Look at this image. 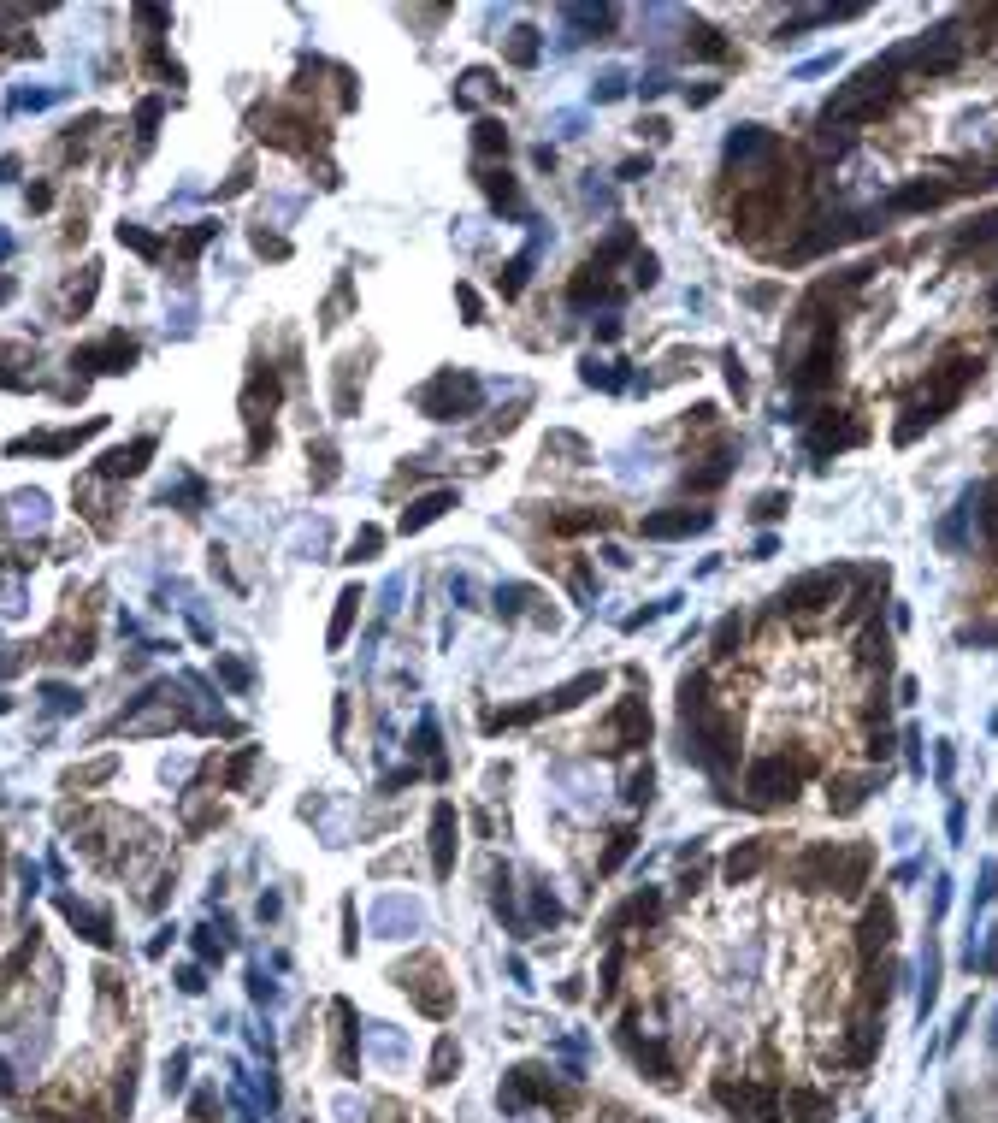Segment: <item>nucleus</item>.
<instances>
[{"mask_svg": "<svg viewBox=\"0 0 998 1123\" xmlns=\"http://www.w3.org/2000/svg\"><path fill=\"white\" fill-rule=\"evenodd\" d=\"M142 1076V1011L119 946L71 964L42 923L0 958V1100L30 1123H125Z\"/></svg>", "mask_w": 998, "mask_h": 1123, "instance_id": "nucleus-1", "label": "nucleus"}, {"mask_svg": "<svg viewBox=\"0 0 998 1123\" xmlns=\"http://www.w3.org/2000/svg\"><path fill=\"white\" fill-rule=\"evenodd\" d=\"M479 402H485V385H479L473 373H455V367L432 373V379L414 391V408H420V414H432V420H467Z\"/></svg>", "mask_w": 998, "mask_h": 1123, "instance_id": "nucleus-2", "label": "nucleus"}, {"mask_svg": "<svg viewBox=\"0 0 998 1123\" xmlns=\"http://www.w3.org/2000/svg\"><path fill=\"white\" fill-rule=\"evenodd\" d=\"M804 775H810V763H786V757H756L750 763V793L745 804H756V810H768V804H786V798L804 787Z\"/></svg>", "mask_w": 998, "mask_h": 1123, "instance_id": "nucleus-3", "label": "nucleus"}, {"mask_svg": "<svg viewBox=\"0 0 998 1123\" xmlns=\"http://www.w3.org/2000/svg\"><path fill=\"white\" fill-rule=\"evenodd\" d=\"M839 568H815V574H804V580H792L786 592L774 597V609L780 615H815V609H827L833 597H839Z\"/></svg>", "mask_w": 998, "mask_h": 1123, "instance_id": "nucleus-4", "label": "nucleus"}, {"mask_svg": "<svg viewBox=\"0 0 998 1123\" xmlns=\"http://www.w3.org/2000/svg\"><path fill=\"white\" fill-rule=\"evenodd\" d=\"M851 444H863V426L845 420L839 408H827L810 432H804V450H810V456H839V450H851Z\"/></svg>", "mask_w": 998, "mask_h": 1123, "instance_id": "nucleus-5", "label": "nucleus"}, {"mask_svg": "<svg viewBox=\"0 0 998 1123\" xmlns=\"http://www.w3.org/2000/svg\"><path fill=\"white\" fill-rule=\"evenodd\" d=\"M603 733H609V751H638V745L650 739V710H644V698H621L615 716L603 722Z\"/></svg>", "mask_w": 998, "mask_h": 1123, "instance_id": "nucleus-6", "label": "nucleus"}, {"mask_svg": "<svg viewBox=\"0 0 998 1123\" xmlns=\"http://www.w3.org/2000/svg\"><path fill=\"white\" fill-rule=\"evenodd\" d=\"M774 154H780V142H774V136L762 131V125H739V131L727 136V166H733L739 178H745L750 166H762V160H774Z\"/></svg>", "mask_w": 998, "mask_h": 1123, "instance_id": "nucleus-7", "label": "nucleus"}, {"mask_svg": "<svg viewBox=\"0 0 998 1123\" xmlns=\"http://www.w3.org/2000/svg\"><path fill=\"white\" fill-rule=\"evenodd\" d=\"M709 527H715L709 509H662V515H644V521H638L644 538H691V532H709Z\"/></svg>", "mask_w": 998, "mask_h": 1123, "instance_id": "nucleus-8", "label": "nucleus"}, {"mask_svg": "<svg viewBox=\"0 0 998 1123\" xmlns=\"http://www.w3.org/2000/svg\"><path fill=\"white\" fill-rule=\"evenodd\" d=\"M420 928V905L414 899H402V893H384L373 911V934H384V940H402V934H414Z\"/></svg>", "mask_w": 998, "mask_h": 1123, "instance_id": "nucleus-9", "label": "nucleus"}, {"mask_svg": "<svg viewBox=\"0 0 998 1123\" xmlns=\"http://www.w3.org/2000/svg\"><path fill=\"white\" fill-rule=\"evenodd\" d=\"M148 456H154V438H136V444H125V450L101 456V467H95V479H136V473L148 467Z\"/></svg>", "mask_w": 998, "mask_h": 1123, "instance_id": "nucleus-10", "label": "nucleus"}, {"mask_svg": "<svg viewBox=\"0 0 998 1123\" xmlns=\"http://www.w3.org/2000/svg\"><path fill=\"white\" fill-rule=\"evenodd\" d=\"M957 196V184H945V178H922V184H904L898 196H892V213H922V207H939V201Z\"/></svg>", "mask_w": 998, "mask_h": 1123, "instance_id": "nucleus-11", "label": "nucleus"}, {"mask_svg": "<svg viewBox=\"0 0 998 1123\" xmlns=\"http://www.w3.org/2000/svg\"><path fill=\"white\" fill-rule=\"evenodd\" d=\"M432 869L437 875L455 869V804H437L432 810Z\"/></svg>", "mask_w": 998, "mask_h": 1123, "instance_id": "nucleus-12", "label": "nucleus"}, {"mask_svg": "<svg viewBox=\"0 0 998 1123\" xmlns=\"http://www.w3.org/2000/svg\"><path fill=\"white\" fill-rule=\"evenodd\" d=\"M6 521L18 532H48V497L42 491H18V497H6Z\"/></svg>", "mask_w": 998, "mask_h": 1123, "instance_id": "nucleus-13", "label": "nucleus"}, {"mask_svg": "<svg viewBox=\"0 0 998 1123\" xmlns=\"http://www.w3.org/2000/svg\"><path fill=\"white\" fill-rule=\"evenodd\" d=\"M443 509H455V491H426V497H414V503L402 509V521H396V527H402V532H426L437 515H443Z\"/></svg>", "mask_w": 998, "mask_h": 1123, "instance_id": "nucleus-14", "label": "nucleus"}, {"mask_svg": "<svg viewBox=\"0 0 998 1123\" xmlns=\"http://www.w3.org/2000/svg\"><path fill=\"white\" fill-rule=\"evenodd\" d=\"M497 95H502V83L485 66L461 71V83H455V101H461V107H479V101H497Z\"/></svg>", "mask_w": 998, "mask_h": 1123, "instance_id": "nucleus-15", "label": "nucleus"}, {"mask_svg": "<svg viewBox=\"0 0 998 1123\" xmlns=\"http://www.w3.org/2000/svg\"><path fill=\"white\" fill-rule=\"evenodd\" d=\"M562 18H567V30H579L573 42H585V36H603L615 24V6H567Z\"/></svg>", "mask_w": 998, "mask_h": 1123, "instance_id": "nucleus-16", "label": "nucleus"}, {"mask_svg": "<svg viewBox=\"0 0 998 1123\" xmlns=\"http://www.w3.org/2000/svg\"><path fill=\"white\" fill-rule=\"evenodd\" d=\"M768 852H774L768 840H750V846H739V852L727 858V881H733V887H745L750 875H756V869L768 863Z\"/></svg>", "mask_w": 998, "mask_h": 1123, "instance_id": "nucleus-17", "label": "nucleus"}, {"mask_svg": "<svg viewBox=\"0 0 998 1123\" xmlns=\"http://www.w3.org/2000/svg\"><path fill=\"white\" fill-rule=\"evenodd\" d=\"M591 692H603V674H579V680H567V686H556V692L544 698V710H573V704H585Z\"/></svg>", "mask_w": 998, "mask_h": 1123, "instance_id": "nucleus-18", "label": "nucleus"}, {"mask_svg": "<svg viewBox=\"0 0 998 1123\" xmlns=\"http://www.w3.org/2000/svg\"><path fill=\"white\" fill-rule=\"evenodd\" d=\"M786 1100H792V1118H798V1123H821V1118H833V1094H815V1088H792Z\"/></svg>", "mask_w": 998, "mask_h": 1123, "instance_id": "nucleus-19", "label": "nucleus"}, {"mask_svg": "<svg viewBox=\"0 0 998 1123\" xmlns=\"http://www.w3.org/2000/svg\"><path fill=\"white\" fill-rule=\"evenodd\" d=\"M479 184H485V196L497 201L502 213H514V219L526 213V201H520V190H514V178H508V172H479Z\"/></svg>", "mask_w": 998, "mask_h": 1123, "instance_id": "nucleus-20", "label": "nucleus"}, {"mask_svg": "<svg viewBox=\"0 0 998 1123\" xmlns=\"http://www.w3.org/2000/svg\"><path fill=\"white\" fill-rule=\"evenodd\" d=\"M502 54H508V66H538V54H544V42H538V30H508V42H502Z\"/></svg>", "mask_w": 998, "mask_h": 1123, "instance_id": "nucleus-21", "label": "nucleus"}, {"mask_svg": "<svg viewBox=\"0 0 998 1123\" xmlns=\"http://www.w3.org/2000/svg\"><path fill=\"white\" fill-rule=\"evenodd\" d=\"M727 473H733V450H715L703 467H691V473H686V485H691V491H715Z\"/></svg>", "mask_w": 998, "mask_h": 1123, "instance_id": "nucleus-22", "label": "nucleus"}, {"mask_svg": "<svg viewBox=\"0 0 998 1123\" xmlns=\"http://www.w3.org/2000/svg\"><path fill=\"white\" fill-rule=\"evenodd\" d=\"M591 527H609V509H562V515H550V532H591Z\"/></svg>", "mask_w": 998, "mask_h": 1123, "instance_id": "nucleus-23", "label": "nucleus"}, {"mask_svg": "<svg viewBox=\"0 0 998 1123\" xmlns=\"http://www.w3.org/2000/svg\"><path fill=\"white\" fill-rule=\"evenodd\" d=\"M532 261H538V243L526 249V255H514V261L497 272V284H502V296H520L526 290V278H532Z\"/></svg>", "mask_w": 998, "mask_h": 1123, "instance_id": "nucleus-24", "label": "nucleus"}, {"mask_svg": "<svg viewBox=\"0 0 998 1123\" xmlns=\"http://www.w3.org/2000/svg\"><path fill=\"white\" fill-rule=\"evenodd\" d=\"M579 379H585V385H597V391H621V385H626V373H621V367H615V361H597V355H585Z\"/></svg>", "mask_w": 998, "mask_h": 1123, "instance_id": "nucleus-25", "label": "nucleus"}, {"mask_svg": "<svg viewBox=\"0 0 998 1123\" xmlns=\"http://www.w3.org/2000/svg\"><path fill=\"white\" fill-rule=\"evenodd\" d=\"M355 609H361V586H349V592L337 597V615H331V633H325L331 645H343V639H349V627H355Z\"/></svg>", "mask_w": 998, "mask_h": 1123, "instance_id": "nucleus-26", "label": "nucleus"}, {"mask_svg": "<svg viewBox=\"0 0 998 1123\" xmlns=\"http://www.w3.org/2000/svg\"><path fill=\"white\" fill-rule=\"evenodd\" d=\"M473 148H479V154H508V131H502L497 119H479V125H473Z\"/></svg>", "mask_w": 998, "mask_h": 1123, "instance_id": "nucleus-27", "label": "nucleus"}, {"mask_svg": "<svg viewBox=\"0 0 998 1123\" xmlns=\"http://www.w3.org/2000/svg\"><path fill=\"white\" fill-rule=\"evenodd\" d=\"M739 639H745V621H739V615H727V621L715 627V657H721V662L739 657Z\"/></svg>", "mask_w": 998, "mask_h": 1123, "instance_id": "nucleus-28", "label": "nucleus"}, {"mask_svg": "<svg viewBox=\"0 0 998 1123\" xmlns=\"http://www.w3.org/2000/svg\"><path fill=\"white\" fill-rule=\"evenodd\" d=\"M686 48L697 54V60H727V42H721L715 30H703V24H697V30L686 36Z\"/></svg>", "mask_w": 998, "mask_h": 1123, "instance_id": "nucleus-29", "label": "nucleus"}, {"mask_svg": "<svg viewBox=\"0 0 998 1123\" xmlns=\"http://www.w3.org/2000/svg\"><path fill=\"white\" fill-rule=\"evenodd\" d=\"M626 95V71H597V83H591V101H621Z\"/></svg>", "mask_w": 998, "mask_h": 1123, "instance_id": "nucleus-30", "label": "nucleus"}, {"mask_svg": "<svg viewBox=\"0 0 998 1123\" xmlns=\"http://www.w3.org/2000/svg\"><path fill=\"white\" fill-rule=\"evenodd\" d=\"M526 603H532V586H502V592H497V615L514 621V615H526Z\"/></svg>", "mask_w": 998, "mask_h": 1123, "instance_id": "nucleus-31", "label": "nucleus"}, {"mask_svg": "<svg viewBox=\"0 0 998 1123\" xmlns=\"http://www.w3.org/2000/svg\"><path fill=\"white\" fill-rule=\"evenodd\" d=\"M969 970H981V976H993V970H998V934H987L981 946H969Z\"/></svg>", "mask_w": 998, "mask_h": 1123, "instance_id": "nucleus-32", "label": "nucleus"}, {"mask_svg": "<svg viewBox=\"0 0 998 1123\" xmlns=\"http://www.w3.org/2000/svg\"><path fill=\"white\" fill-rule=\"evenodd\" d=\"M455 1064H461V1053H455V1041L443 1035V1041H437V1058H432V1082H437V1088L449 1082V1070H455Z\"/></svg>", "mask_w": 998, "mask_h": 1123, "instance_id": "nucleus-33", "label": "nucleus"}, {"mask_svg": "<svg viewBox=\"0 0 998 1123\" xmlns=\"http://www.w3.org/2000/svg\"><path fill=\"white\" fill-rule=\"evenodd\" d=\"M792 509V497L786 491H768V497H756V521H780Z\"/></svg>", "mask_w": 998, "mask_h": 1123, "instance_id": "nucleus-34", "label": "nucleus"}, {"mask_svg": "<svg viewBox=\"0 0 998 1123\" xmlns=\"http://www.w3.org/2000/svg\"><path fill=\"white\" fill-rule=\"evenodd\" d=\"M626 804H650V769H632V775H626Z\"/></svg>", "mask_w": 998, "mask_h": 1123, "instance_id": "nucleus-35", "label": "nucleus"}, {"mask_svg": "<svg viewBox=\"0 0 998 1123\" xmlns=\"http://www.w3.org/2000/svg\"><path fill=\"white\" fill-rule=\"evenodd\" d=\"M532 917H538V923H562V905L538 887V893H532Z\"/></svg>", "mask_w": 998, "mask_h": 1123, "instance_id": "nucleus-36", "label": "nucleus"}, {"mask_svg": "<svg viewBox=\"0 0 998 1123\" xmlns=\"http://www.w3.org/2000/svg\"><path fill=\"white\" fill-rule=\"evenodd\" d=\"M993 899H998V863H987V869H981V887H975V911L993 905Z\"/></svg>", "mask_w": 998, "mask_h": 1123, "instance_id": "nucleus-37", "label": "nucleus"}, {"mask_svg": "<svg viewBox=\"0 0 998 1123\" xmlns=\"http://www.w3.org/2000/svg\"><path fill=\"white\" fill-rule=\"evenodd\" d=\"M544 450H556V456H585V438H573V432H550Z\"/></svg>", "mask_w": 998, "mask_h": 1123, "instance_id": "nucleus-38", "label": "nucleus"}, {"mask_svg": "<svg viewBox=\"0 0 998 1123\" xmlns=\"http://www.w3.org/2000/svg\"><path fill=\"white\" fill-rule=\"evenodd\" d=\"M219 674H225V680H231L237 692H243V686L254 680V674H249V662H231V657H219Z\"/></svg>", "mask_w": 998, "mask_h": 1123, "instance_id": "nucleus-39", "label": "nucleus"}, {"mask_svg": "<svg viewBox=\"0 0 998 1123\" xmlns=\"http://www.w3.org/2000/svg\"><path fill=\"white\" fill-rule=\"evenodd\" d=\"M632 284H638V290L656 284V255H638V261H632Z\"/></svg>", "mask_w": 998, "mask_h": 1123, "instance_id": "nucleus-40", "label": "nucleus"}, {"mask_svg": "<svg viewBox=\"0 0 998 1123\" xmlns=\"http://www.w3.org/2000/svg\"><path fill=\"white\" fill-rule=\"evenodd\" d=\"M455 296H461V314H467V326H479V314H485V308H479V290H473V284H461Z\"/></svg>", "mask_w": 998, "mask_h": 1123, "instance_id": "nucleus-41", "label": "nucleus"}, {"mask_svg": "<svg viewBox=\"0 0 998 1123\" xmlns=\"http://www.w3.org/2000/svg\"><path fill=\"white\" fill-rule=\"evenodd\" d=\"M378 544H384V532H373V527H367L361 538H355V562H367V556H378Z\"/></svg>", "mask_w": 998, "mask_h": 1123, "instance_id": "nucleus-42", "label": "nucleus"}, {"mask_svg": "<svg viewBox=\"0 0 998 1123\" xmlns=\"http://www.w3.org/2000/svg\"><path fill=\"white\" fill-rule=\"evenodd\" d=\"M662 89H668V77H662V71H644V83H638V95H644V101H656Z\"/></svg>", "mask_w": 998, "mask_h": 1123, "instance_id": "nucleus-43", "label": "nucleus"}, {"mask_svg": "<svg viewBox=\"0 0 998 1123\" xmlns=\"http://www.w3.org/2000/svg\"><path fill=\"white\" fill-rule=\"evenodd\" d=\"M934 769H939V781H951V769H957V751L939 739V757H934Z\"/></svg>", "mask_w": 998, "mask_h": 1123, "instance_id": "nucleus-44", "label": "nucleus"}, {"mask_svg": "<svg viewBox=\"0 0 998 1123\" xmlns=\"http://www.w3.org/2000/svg\"><path fill=\"white\" fill-rule=\"evenodd\" d=\"M449 597H455V603L467 609V597H473V580H467V574H455V580H449Z\"/></svg>", "mask_w": 998, "mask_h": 1123, "instance_id": "nucleus-45", "label": "nucleus"}, {"mask_svg": "<svg viewBox=\"0 0 998 1123\" xmlns=\"http://www.w3.org/2000/svg\"><path fill=\"white\" fill-rule=\"evenodd\" d=\"M686 101H691V107H709V101H715V83H697V89H686Z\"/></svg>", "mask_w": 998, "mask_h": 1123, "instance_id": "nucleus-46", "label": "nucleus"}, {"mask_svg": "<svg viewBox=\"0 0 998 1123\" xmlns=\"http://www.w3.org/2000/svg\"><path fill=\"white\" fill-rule=\"evenodd\" d=\"M597 337H603V343H615V337H621V320H615V314H603V320H597Z\"/></svg>", "mask_w": 998, "mask_h": 1123, "instance_id": "nucleus-47", "label": "nucleus"}, {"mask_svg": "<svg viewBox=\"0 0 998 1123\" xmlns=\"http://www.w3.org/2000/svg\"><path fill=\"white\" fill-rule=\"evenodd\" d=\"M945 905H951V881L939 875V881H934V917H939V911H945Z\"/></svg>", "mask_w": 998, "mask_h": 1123, "instance_id": "nucleus-48", "label": "nucleus"}, {"mask_svg": "<svg viewBox=\"0 0 998 1123\" xmlns=\"http://www.w3.org/2000/svg\"><path fill=\"white\" fill-rule=\"evenodd\" d=\"M556 131H562V136H579V113H556Z\"/></svg>", "mask_w": 998, "mask_h": 1123, "instance_id": "nucleus-49", "label": "nucleus"}, {"mask_svg": "<svg viewBox=\"0 0 998 1123\" xmlns=\"http://www.w3.org/2000/svg\"><path fill=\"white\" fill-rule=\"evenodd\" d=\"M993 1047H998V1011H993Z\"/></svg>", "mask_w": 998, "mask_h": 1123, "instance_id": "nucleus-50", "label": "nucleus"}, {"mask_svg": "<svg viewBox=\"0 0 998 1123\" xmlns=\"http://www.w3.org/2000/svg\"><path fill=\"white\" fill-rule=\"evenodd\" d=\"M0 875H6V846H0Z\"/></svg>", "mask_w": 998, "mask_h": 1123, "instance_id": "nucleus-51", "label": "nucleus"}, {"mask_svg": "<svg viewBox=\"0 0 998 1123\" xmlns=\"http://www.w3.org/2000/svg\"><path fill=\"white\" fill-rule=\"evenodd\" d=\"M993 308H998V290H993Z\"/></svg>", "mask_w": 998, "mask_h": 1123, "instance_id": "nucleus-52", "label": "nucleus"}]
</instances>
